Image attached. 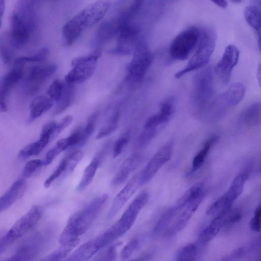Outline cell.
<instances>
[{"mask_svg":"<svg viewBox=\"0 0 261 261\" xmlns=\"http://www.w3.org/2000/svg\"><path fill=\"white\" fill-rule=\"evenodd\" d=\"M245 89L241 83H235L231 84L228 89L222 93L228 104L231 107L239 104L243 99Z\"/></svg>","mask_w":261,"mask_h":261,"instance_id":"f1b7e54d","label":"cell"},{"mask_svg":"<svg viewBox=\"0 0 261 261\" xmlns=\"http://www.w3.org/2000/svg\"><path fill=\"white\" fill-rule=\"evenodd\" d=\"M54 100L44 96L36 97L30 106V113L28 121H33L43 113L50 109L54 105Z\"/></svg>","mask_w":261,"mask_h":261,"instance_id":"4316f807","label":"cell"},{"mask_svg":"<svg viewBox=\"0 0 261 261\" xmlns=\"http://www.w3.org/2000/svg\"><path fill=\"white\" fill-rule=\"evenodd\" d=\"M63 89L64 84L58 80H56L50 85L47 93L52 100L58 101L62 96Z\"/></svg>","mask_w":261,"mask_h":261,"instance_id":"60d3db41","label":"cell"},{"mask_svg":"<svg viewBox=\"0 0 261 261\" xmlns=\"http://www.w3.org/2000/svg\"><path fill=\"white\" fill-rule=\"evenodd\" d=\"M200 36V29L189 27L179 32L172 40L169 48L171 58L176 60L186 59L196 46Z\"/></svg>","mask_w":261,"mask_h":261,"instance_id":"9c48e42d","label":"cell"},{"mask_svg":"<svg viewBox=\"0 0 261 261\" xmlns=\"http://www.w3.org/2000/svg\"><path fill=\"white\" fill-rule=\"evenodd\" d=\"M66 169V162L65 158H63L53 173L45 180L44 186L46 188L49 187L51 183L61 175H64Z\"/></svg>","mask_w":261,"mask_h":261,"instance_id":"b9f144b4","label":"cell"},{"mask_svg":"<svg viewBox=\"0 0 261 261\" xmlns=\"http://www.w3.org/2000/svg\"><path fill=\"white\" fill-rule=\"evenodd\" d=\"M42 211L38 205L32 207L14 224L6 234L0 239V254L15 240L34 227L40 221Z\"/></svg>","mask_w":261,"mask_h":261,"instance_id":"8992f818","label":"cell"},{"mask_svg":"<svg viewBox=\"0 0 261 261\" xmlns=\"http://www.w3.org/2000/svg\"><path fill=\"white\" fill-rule=\"evenodd\" d=\"M57 68L55 64L33 67L24 82V88L27 93L32 94L37 91L45 81L55 72Z\"/></svg>","mask_w":261,"mask_h":261,"instance_id":"5bb4252c","label":"cell"},{"mask_svg":"<svg viewBox=\"0 0 261 261\" xmlns=\"http://www.w3.org/2000/svg\"><path fill=\"white\" fill-rule=\"evenodd\" d=\"M49 49L47 47H43L37 53L29 57H21L16 59V64L23 65L27 62H40L44 61L48 56Z\"/></svg>","mask_w":261,"mask_h":261,"instance_id":"8d00e7d4","label":"cell"},{"mask_svg":"<svg viewBox=\"0 0 261 261\" xmlns=\"http://www.w3.org/2000/svg\"><path fill=\"white\" fill-rule=\"evenodd\" d=\"M8 35L10 44L14 49L23 47L31 36L28 27L15 12L11 17L10 30Z\"/></svg>","mask_w":261,"mask_h":261,"instance_id":"2e32d148","label":"cell"},{"mask_svg":"<svg viewBox=\"0 0 261 261\" xmlns=\"http://www.w3.org/2000/svg\"><path fill=\"white\" fill-rule=\"evenodd\" d=\"M101 55V51L96 49L86 56L74 58L71 61L73 66L65 76L66 82L82 83L92 76L96 67L97 61Z\"/></svg>","mask_w":261,"mask_h":261,"instance_id":"ba28073f","label":"cell"},{"mask_svg":"<svg viewBox=\"0 0 261 261\" xmlns=\"http://www.w3.org/2000/svg\"><path fill=\"white\" fill-rule=\"evenodd\" d=\"M140 161L141 159L138 155H133L127 158L113 179L112 184L119 186L125 182L129 175L137 169Z\"/></svg>","mask_w":261,"mask_h":261,"instance_id":"603a6c76","label":"cell"},{"mask_svg":"<svg viewBox=\"0 0 261 261\" xmlns=\"http://www.w3.org/2000/svg\"><path fill=\"white\" fill-rule=\"evenodd\" d=\"M27 184L23 179L15 181L0 197V213L5 211L20 198L27 189Z\"/></svg>","mask_w":261,"mask_h":261,"instance_id":"ffe728a7","label":"cell"},{"mask_svg":"<svg viewBox=\"0 0 261 261\" xmlns=\"http://www.w3.org/2000/svg\"><path fill=\"white\" fill-rule=\"evenodd\" d=\"M230 209L227 207L226 200L224 195H223L211 205L207 209L206 214L212 215L217 213H220L223 211H228Z\"/></svg>","mask_w":261,"mask_h":261,"instance_id":"7bdbcfd3","label":"cell"},{"mask_svg":"<svg viewBox=\"0 0 261 261\" xmlns=\"http://www.w3.org/2000/svg\"><path fill=\"white\" fill-rule=\"evenodd\" d=\"M260 216L261 210L260 206L258 205L256 208L253 218L251 219L250 222V228L252 230L255 232L260 231Z\"/></svg>","mask_w":261,"mask_h":261,"instance_id":"bcb514c9","label":"cell"},{"mask_svg":"<svg viewBox=\"0 0 261 261\" xmlns=\"http://www.w3.org/2000/svg\"><path fill=\"white\" fill-rule=\"evenodd\" d=\"M110 0H97L89 4L64 25L62 35L67 45H72L87 29L99 22L110 9Z\"/></svg>","mask_w":261,"mask_h":261,"instance_id":"6da1fadb","label":"cell"},{"mask_svg":"<svg viewBox=\"0 0 261 261\" xmlns=\"http://www.w3.org/2000/svg\"><path fill=\"white\" fill-rule=\"evenodd\" d=\"M117 29L112 21H105L99 27L93 39L94 45H100L116 36Z\"/></svg>","mask_w":261,"mask_h":261,"instance_id":"83f0119b","label":"cell"},{"mask_svg":"<svg viewBox=\"0 0 261 261\" xmlns=\"http://www.w3.org/2000/svg\"><path fill=\"white\" fill-rule=\"evenodd\" d=\"M141 185L139 173L130 179L114 198L107 216L108 221H110L117 215Z\"/></svg>","mask_w":261,"mask_h":261,"instance_id":"9a60e30c","label":"cell"},{"mask_svg":"<svg viewBox=\"0 0 261 261\" xmlns=\"http://www.w3.org/2000/svg\"><path fill=\"white\" fill-rule=\"evenodd\" d=\"M218 137L214 136L208 138L204 143L201 149L194 156L192 162V169L190 171L192 173L199 169L203 164L211 148L217 141Z\"/></svg>","mask_w":261,"mask_h":261,"instance_id":"f546056e","label":"cell"},{"mask_svg":"<svg viewBox=\"0 0 261 261\" xmlns=\"http://www.w3.org/2000/svg\"><path fill=\"white\" fill-rule=\"evenodd\" d=\"M122 244V242H117L112 245L108 249L107 252L106 254L105 259L106 260H114L115 259L116 253V249L120 246Z\"/></svg>","mask_w":261,"mask_h":261,"instance_id":"11a10c76","label":"cell"},{"mask_svg":"<svg viewBox=\"0 0 261 261\" xmlns=\"http://www.w3.org/2000/svg\"><path fill=\"white\" fill-rule=\"evenodd\" d=\"M216 45V35L213 29L208 27L200 29V36L195 53L187 65L175 74L179 79L186 74L204 67L210 61Z\"/></svg>","mask_w":261,"mask_h":261,"instance_id":"277c9868","label":"cell"},{"mask_svg":"<svg viewBox=\"0 0 261 261\" xmlns=\"http://www.w3.org/2000/svg\"><path fill=\"white\" fill-rule=\"evenodd\" d=\"M101 249L96 238L88 241L68 256L66 260L83 261L92 258Z\"/></svg>","mask_w":261,"mask_h":261,"instance_id":"7402d4cb","label":"cell"},{"mask_svg":"<svg viewBox=\"0 0 261 261\" xmlns=\"http://www.w3.org/2000/svg\"><path fill=\"white\" fill-rule=\"evenodd\" d=\"M134 52L133 58L127 67V78L139 82L143 79L152 62L153 57L143 39L138 43Z\"/></svg>","mask_w":261,"mask_h":261,"instance_id":"30bf717a","label":"cell"},{"mask_svg":"<svg viewBox=\"0 0 261 261\" xmlns=\"http://www.w3.org/2000/svg\"><path fill=\"white\" fill-rule=\"evenodd\" d=\"M174 142L171 140L164 144L152 157L144 169L139 173L141 185L150 181L159 170L171 158Z\"/></svg>","mask_w":261,"mask_h":261,"instance_id":"7c38bea8","label":"cell"},{"mask_svg":"<svg viewBox=\"0 0 261 261\" xmlns=\"http://www.w3.org/2000/svg\"><path fill=\"white\" fill-rule=\"evenodd\" d=\"M232 2L235 3H240L242 0H231Z\"/></svg>","mask_w":261,"mask_h":261,"instance_id":"680465c9","label":"cell"},{"mask_svg":"<svg viewBox=\"0 0 261 261\" xmlns=\"http://www.w3.org/2000/svg\"><path fill=\"white\" fill-rule=\"evenodd\" d=\"M98 116V114L95 113L89 117L87 125L84 129L85 133L88 136L90 135L93 132Z\"/></svg>","mask_w":261,"mask_h":261,"instance_id":"db71d44e","label":"cell"},{"mask_svg":"<svg viewBox=\"0 0 261 261\" xmlns=\"http://www.w3.org/2000/svg\"><path fill=\"white\" fill-rule=\"evenodd\" d=\"M15 66L0 80V113L8 110L7 95L12 87L21 79L23 75V65Z\"/></svg>","mask_w":261,"mask_h":261,"instance_id":"e0dca14e","label":"cell"},{"mask_svg":"<svg viewBox=\"0 0 261 261\" xmlns=\"http://www.w3.org/2000/svg\"><path fill=\"white\" fill-rule=\"evenodd\" d=\"M242 218V214L238 210H230L226 215V224H233L239 221Z\"/></svg>","mask_w":261,"mask_h":261,"instance_id":"681fc988","label":"cell"},{"mask_svg":"<svg viewBox=\"0 0 261 261\" xmlns=\"http://www.w3.org/2000/svg\"><path fill=\"white\" fill-rule=\"evenodd\" d=\"M128 142V138L126 137H122L118 139L116 142L113 150V158H115L118 156L125 146Z\"/></svg>","mask_w":261,"mask_h":261,"instance_id":"c3c4849f","label":"cell"},{"mask_svg":"<svg viewBox=\"0 0 261 261\" xmlns=\"http://www.w3.org/2000/svg\"><path fill=\"white\" fill-rule=\"evenodd\" d=\"M98 165V162L95 160L91 162L86 167L81 180L76 187V190L77 191H82L91 184L96 173Z\"/></svg>","mask_w":261,"mask_h":261,"instance_id":"d6a6232c","label":"cell"},{"mask_svg":"<svg viewBox=\"0 0 261 261\" xmlns=\"http://www.w3.org/2000/svg\"><path fill=\"white\" fill-rule=\"evenodd\" d=\"M108 198L107 194L99 196L85 207L72 215L60 236V244L77 239L85 233L99 214Z\"/></svg>","mask_w":261,"mask_h":261,"instance_id":"7a4b0ae2","label":"cell"},{"mask_svg":"<svg viewBox=\"0 0 261 261\" xmlns=\"http://www.w3.org/2000/svg\"><path fill=\"white\" fill-rule=\"evenodd\" d=\"M204 196V191L202 189L189 200L186 205V208L178 217L172 227L169 230V235L175 234L185 227L193 214L202 202Z\"/></svg>","mask_w":261,"mask_h":261,"instance_id":"ac0fdd59","label":"cell"},{"mask_svg":"<svg viewBox=\"0 0 261 261\" xmlns=\"http://www.w3.org/2000/svg\"><path fill=\"white\" fill-rule=\"evenodd\" d=\"M203 188V184L199 182L190 188L178 200L174 206L178 211L185 207L189 200L201 189Z\"/></svg>","mask_w":261,"mask_h":261,"instance_id":"e575fe53","label":"cell"},{"mask_svg":"<svg viewBox=\"0 0 261 261\" xmlns=\"http://www.w3.org/2000/svg\"><path fill=\"white\" fill-rule=\"evenodd\" d=\"M139 241L136 239H133L129 241L122 248L120 252L121 257L122 259L128 258L138 248Z\"/></svg>","mask_w":261,"mask_h":261,"instance_id":"f6af8a7d","label":"cell"},{"mask_svg":"<svg viewBox=\"0 0 261 261\" xmlns=\"http://www.w3.org/2000/svg\"><path fill=\"white\" fill-rule=\"evenodd\" d=\"M79 238L76 239L65 244H61L59 248L46 256L44 260H60L68 257L70 252L78 245Z\"/></svg>","mask_w":261,"mask_h":261,"instance_id":"1f68e13d","label":"cell"},{"mask_svg":"<svg viewBox=\"0 0 261 261\" xmlns=\"http://www.w3.org/2000/svg\"><path fill=\"white\" fill-rule=\"evenodd\" d=\"M248 252L246 247H240L234 250L229 255L223 259L224 260H232L241 258Z\"/></svg>","mask_w":261,"mask_h":261,"instance_id":"816d5d0a","label":"cell"},{"mask_svg":"<svg viewBox=\"0 0 261 261\" xmlns=\"http://www.w3.org/2000/svg\"><path fill=\"white\" fill-rule=\"evenodd\" d=\"M119 116V113H116L110 123L100 129L96 136L97 139L109 136L117 129Z\"/></svg>","mask_w":261,"mask_h":261,"instance_id":"ab89813d","label":"cell"},{"mask_svg":"<svg viewBox=\"0 0 261 261\" xmlns=\"http://www.w3.org/2000/svg\"><path fill=\"white\" fill-rule=\"evenodd\" d=\"M74 96V84L66 82L64 84L62 96L58 101L55 114H58L65 111L71 104Z\"/></svg>","mask_w":261,"mask_h":261,"instance_id":"4dcf8cb0","label":"cell"},{"mask_svg":"<svg viewBox=\"0 0 261 261\" xmlns=\"http://www.w3.org/2000/svg\"><path fill=\"white\" fill-rule=\"evenodd\" d=\"M48 232L40 231L24 240L8 260H29L42 251L49 240Z\"/></svg>","mask_w":261,"mask_h":261,"instance_id":"8fae6325","label":"cell"},{"mask_svg":"<svg viewBox=\"0 0 261 261\" xmlns=\"http://www.w3.org/2000/svg\"><path fill=\"white\" fill-rule=\"evenodd\" d=\"M197 253V245L191 243L180 248L176 254L178 260H195Z\"/></svg>","mask_w":261,"mask_h":261,"instance_id":"74e56055","label":"cell"},{"mask_svg":"<svg viewBox=\"0 0 261 261\" xmlns=\"http://www.w3.org/2000/svg\"><path fill=\"white\" fill-rule=\"evenodd\" d=\"M84 155L83 151L75 150L65 157L66 162V169L63 175H67L74 171Z\"/></svg>","mask_w":261,"mask_h":261,"instance_id":"f35d334b","label":"cell"},{"mask_svg":"<svg viewBox=\"0 0 261 261\" xmlns=\"http://www.w3.org/2000/svg\"><path fill=\"white\" fill-rule=\"evenodd\" d=\"M260 7L257 5H249L245 10V19L256 33L259 49L260 48Z\"/></svg>","mask_w":261,"mask_h":261,"instance_id":"d4e9b609","label":"cell"},{"mask_svg":"<svg viewBox=\"0 0 261 261\" xmlns=\"http://www.w3.org/2000/svg\"><path fill=\"white\" fill-rule=\"evenodd\" d=\"M228 211L220 212L209 225L201 231L198 240L199 245L206 244L216 236L226 224V215Z\"/></svg>","mask_w":261,"mask_h":261,"instance_id":"44dd1931","label":"cell"},{"mask_svg":"<svg viewBox=\"0 0 261 261\" xmlns=\"http://www.w3.org/2000/svg\"><path fill=\"white\" fill-rule=\"evenodd\" d=\"M174 112V101L172 97L164 99L160 105L158 113L150 117L145 122L144 131L139 139V145H147L156 134L170 121Z\"/></svg>","mask_w":261,"mask_h":261,"instance_id":"5b68a950","label":"cell"},{"mask_svg":"<svg viewBox=\"0 0 261 261\" xmlns=\"http://www.w3.org/2000/svg\"><path fill=\"white\" fill-rule=\"evenodd\" d=\"M72 117L67 115L63 118L61 121L57 123V128L54 135V138L58 135L65 128L68 126L72 121Z\"/></svg>","mask_w":261,"mask_h":261,"instance_id":"f5cc1de1","label":"cell"},{"mask_svg":"<svg viewBox=\"0 0 261 261\" xmlns=\"http://www.w3.org/2000/svg\"><path fill=\"white\" fill-rule=\"evenodd\" d=\"M133 51L128 47L116 45L114 48L109 50L108 53L111 55L125 56L132 54Z\"/></svg>","mask_w":261,"mask_h":261,"instance_id":"f907efd6","label":"cell"},{"mask_svg":"<svg viewBox=\"0 0 261 261\" xmlns=\"http://www.w3.org/2000/svg\"><path fill=\"white\" fill-rule=\"evenodd\" d=\"M42 165H43V162L40 160L34 159L30 160L24 166L22 170V175L25 177H29Z\"/></svg>","mask_w":261,"mask_h":261,"instance_id":"ee69618b","label":"cell"},{"mask_svg":"<svg viewBox=\"0 0 261 261\" xmlns=\"http://www.w3.org/2000/svg\"><path fill=\"white\" fill-rule=\"evenodd\" d=\"M35 7L31 0H18L15 12L28 27L31 36L35 34L38 29Z\"/></svg>","mask_w":261,"mask_h":261,"instance_id":"d6986e66","label":"cell"},{"mask_svg":"<svg viewBox=\"0 0 261 261\" xmlns=\"http://www.w3.org/2000/svg\"><path fill=\"white\" fill-rule=\"evenodd\" d=\"M239 56V50L236 46L229 44L225 48L221 58L215 67V71L223 84H227L229 82Z\"/></svg>","mask_w":261,"mask_h":261,"instance_id":"4fadbf2b","label":"cell"},{"mask_svg":"<svg viewBox=\"0 0 261 261\" xmlns=\"http://www.w3.org/2000/svg\"><path fill=\"white\" fill-rule=\"evenodd\" d=\"M247 179V175L245 173H240L234 178L229 189L223 195L227 208H230L233 202L241 194Z\"/></svg>","mask_w":261,"mask_h":261,"instance_id":"484cf974","label":"cell"},{"mask_svg":"<svg viewBox=\"0 0 261 261\" xmlns=\"http://www.w3.org/2000/svg\"><path fill=\"white\" fill-rule=\"evenodd\" d=\"M11 47L12 48L8 34L0 37V58L2 62L7 64L12 58Z\"/></svg>","mask_w":261,"mask_h":261,"instance_id":"d590c367","label":"cell"},{"mask_svg":"<svg viewBox=\"0 0 261 261\" xmlns=\"http://www.w3.org/2000/svg\"><path fill=\"white\" fill-rule=\"evenodd\" d=\"M192 100L194 105L203 112L214 98L213 77L210 67L201 69L193 79Z\"/></svg>","mask_w":261,"mask_h":261,"instance_id":"52a82bcc","label":"cell"},{"mask_svg":"<svg viewBox=\"0 0 261 261\" xmlns=\"http://www.w3.org/2000/svg\"><path fill=\"white\" fill-rule=\"evenodd\" d=\"M61 152H62V150L56 145L46 154L45 158L42 161L43 165H47L50 164L54 159Z\"/></svg>","mask_w":261,"mask_h":261,"instance_id":"7dc6e473","label":"cell"},{"mask_svg":"<svg viewBox=\"0 0 261 261\" xmlns=\"http://www.w3.org/2000/svg\"><path fill=\"white\" fill-rule=\"evenodd\" d=\"M260 102L254 103L244 110L240 116L239 121L247 127L256 126L260 123Z\"/></svg>","mask_w":261,"mask_h":261,"instance_id":"cb8c5ba5","label":"cell"},{"mask_svg":"<svg viewBox=\"0 0 261 261\" xmlns=\"http://www.w3.org/2000/svg\"><path fill=\"white\" fill-rule=\"evenodd\" d=\"M177 211L174 206L162 215L153 229L152 233L154 236H159L165 231Z\"/></svg>","mask_w":261,"mask_h":261,"instance_id":"836d02e7","label":"cell"},{"mask_svg":"<svg viewBox=\"0 0 261 261\" xmlns=\"http://www.w3.org/2000/svg\"><path fill=\"white\" fill-rule=\"evenodd\" d=\"M148 199L149 195L146 192L139 194L130 204L121 218L98 236L99 243L102 247L109 245L128 231Z\"/></svg>","mask_w":261,"mask_h":261,"instance_id":"3957f363","label":"cell"},{"mask_svg":"<svg viewBox=\"0 0 261 261\" xmlns=\"http://www.w3.org/2000/svg\"><path fill=\"white\" fill-rule=\"evenodd\" d=\"M215 5L222 8H225L227 6V3L226 0H210Z\"/></svg>","mask_w":261,"mask_h":261,"instance_id":"6f0895ef","label":"cell"},{"mask_svg":"<svg viewBox=\"0 0 261 261\" xmlns=\"http://www.w3.org/2000/svg\"><path fill=\"white\" fill-rule=\"evenodd\" d=\"M5 8V0H0V28L2 24L4 12Z\"/></svg>","mask_w":261,"mask_h":261,"instance_id":"9f6ffc18","label":"cell"}]
</instances>
